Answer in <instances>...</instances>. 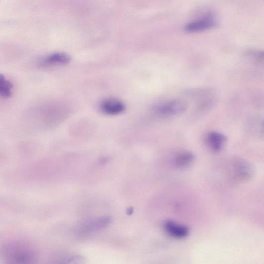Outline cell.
Returning <instances> with one entry per match:
<instances>
[{"instance_id": "3957f363", "label": "cell", "mask_w": 264, "mask_h": 264, "mask_svg": "<svg viewBox=\"0 0 264 264\" xmlns=\"http://www.w3.org/2000/svg\"><path fill=\"white\" fill-rule=\"evenodd\" d=\"M232 175L236 179L246 181L252 177L254 169L251 164L241 159H235L231 162Z\"/></svg>"}, {"instance_id": "8fae6325", "label": "cell", "mask_w": 264, "mask_h": 264, "mask_svg": "<svg viewBox=\"0 0 264 264\" xmlns=\"http://www.w3.org/2000/svg\"><path fill=\"white\" fill-rule=\"evenodd\" d=\"M193 155L191 152H184L180 153L175 159V163L178 168H184L188 165L193 160Z\"/></svg>"}, {"instance_id": "30bf717a", "label": "cell", "mask_w": 264, "mask_h": 264, "mask_svg": "<svg viewBox=\"0 0 264 264\" xmlns=\"http://www.w3.org/2000/svg\"><path fill=\"white\" fill-rule=\"evenodd\" d=\"M12 85L11 82L3 75L0 76V94L4 98H8L11 95Z\"/></svg>"}, {"instance_id": "7c38bea8", "label": "cell", "mask_w": 264, "mask_h": 264, "mask_svg": "<svg viewBox=\"0 0 264 264\" xmlns=\"http://www.w3.org/2000/svg\"><path fill=\"white\" fill-rule=\"evenodd\" d=\"M247 55L256 62L264 64V50H249L247 52Z\"/></svg>"}, {"instance_id": "52a82bcc", "label": "cell", "mask_w": 264, "mask_h": 264, "mask_svg": "<svg viewBox=\"0 0 264 264\" xmlns=\"http://www.w3.org/2000/svg\"><path fill=\"white\" fill-rule=\"evenodd\" d=\"M164 228L172 237L177 239L186 237L189 232L187 227L177 224L172 221H166L164 224Z\"/></svg>"}, {"instance_id": "ba28073f", "label": "cell", "mask_w": 264, "mask_h": 264, "mask_svg": "<svg viewBox=\"0 0 264 264\" xmlns=\"http://www.w3.org/2000/svg\"><path fill=\"white\" fill-rule=\"evenodd\" d=\"M226 137L223 134L213 132L208 133L206 137L207 146L214 151H219L226 142Z\"/></svg>"}, {"instance_id": "5bb4252c", "label": "cell", "mask_w": 264, "mask_h": 264, "mask_svg": "<svg viewBox=\"0 0 264 264\" xmlns=\"http://www.w3.org/2000/svg\"><path fill=\"white\" fill-rule=\"evenodd\" d=\"M108 161V158H103L100 161V164H101V165L104 164L106 163Z\"/></svg>"}, {"instance_id": "9c48e42d", "label": "cell", "mask_w": 264, "mask_h": 264, "mask_svg": "<svg viewBox=\"0 0 264 264\" xmlns=\"http://www.w3.org/2000/svg\"><path fill=\"white\" fill-rule=\"evenodd\" d=\"M71 61L69 55L64 53L52 54L41 61L40 64L43 66L64 65Z\"/></svg>"}, {"instance_id": "7a4b0ae2", "label": "cell", "mask_w": 264, "mask_h": 264, "mask_svg": "<svg viewBox=\"0 0 264 264\" xmlns=\"http://www.w3.org/2000/svg\"><path fill=\"white\" fill-rule=\"evenodd\" d=\"M112 222V218L108 216L88 219L82 222L78 226L76 230L77 235L80 238L88 237L106 228Z\"/></svg>"}, {"instance_id": "5b68a950", "label": "cell", "mask_w": 264, "mask_h": 264, "mask_svg": "<svg viewBox=\"0 0 264 264\" xmlns=\"http://www.w3.org/2000/svg\"><path fill=\"white\" fill-rule=\"evenodd\" d=\"M186 109L187 104L184 101L176 99L160 106L157 112L161 116H169L182 114Z\"/></svg>"}, {"instance_id": "8992f818", "label": "cell", "mask_w": 264, "mask_h": 264, "mask_svg": "<svg viewBox=\"0 0 264 264\" xmlns=\"http://www.w3.org/2000/svg\"><path fill=\"white\" fill-rule=\"evenodd\" d=\"M102 112L108 115L115 116L123 112L125 105L121 101L115 98L104 100L100 104Z\"/></svg>"}, {"instance_id": "9a60e30c", "label": "cell", "mask_w": 264, "mask_h": 264, "mask_svg": "<svg viewBox=\"0 0 264 264\" xmlns=\"http://www.w3.org/2000/svg\"><path fill=\"white\" fill-rule=\"evenodd\" d=\"M133 210L132 208H130L129 210L127 211V212L128 213V214L129 215L132 214V213H133Z\"/></svg>"}, {"instance_id": "6da1fadb", "label": "cell", "mask_w": 264, "mask_h": 264, "mask_svg": "<svg viewBox=\"0 0 264 264\" xmlns=\"http://www.w3.org/2000/svg\"><path fill=\"white\" fill-rule=\"evenodd\" d=\"M2 256L9 264H32L37 258L34 249L28 245L19 242L6 244L2 249Z\"/></svg>"}, {"instance_id": "2e32d148", "label": "cell", "mask_w": 264, "mask_h": 264, "mask_svg": "<svg viewBox=\"0 0 264 264\" xmlns=\"http://www.w3.org/2000/svg\"><path fill=\"white\" fill-rule=\"evenodd\" d=\"M263 129H264V123H263Z\"/></svg>"}, {"instance_id": "277c9868", "label": "cell", "mask_w": 264, "mask_h": 264, "mask_svg": "<svg viewBox=\"0 0 264 264\" xmlns=\"http://www.w3.org/2000/svg\"><path fill=\"white\" fill-rule=\"evenodd\" d=\"M217 24L215 17L212 13H208L204 17L187 24L185 30L187 32H199L214 28Z\"/></svg>"}, {"instance_id": "4fadbf2b", "label": "cell", "mask_w": 264, "mask_h": 264, "mask_svg": "<svg viewBox=\"0 0 264 264\" xmlns=\"http://www.w3.org/2000/svg\"><path fill=\"white\" fill-rule=\"evenodd\" d=\"M60 263L64 264H77V263H83V261H85L81 256L79 255H72L68 256L66 258H64L61 259Z\"/></svg>"}]
</instances>
